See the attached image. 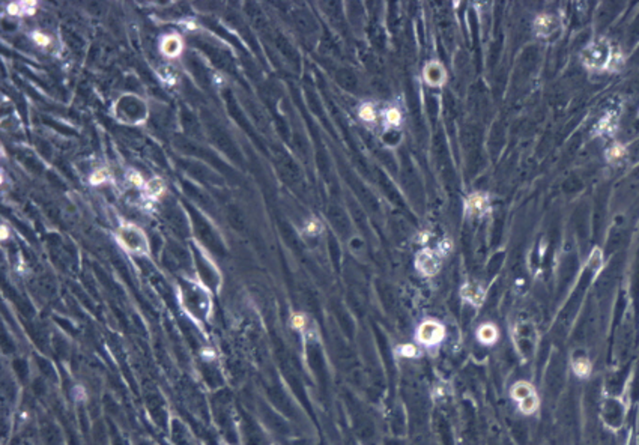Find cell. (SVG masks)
<instances>
[{
	"instance_id": "cell-7",
	"label": "cell",
	"mask_w": 639,
	"mask_h": 445,
	"mask_svg": "<svg viewBox=\"0 0 639 445\" xmlns=\"http://www.w3.org/2000/svg\"><path fill=\"white\" fill-rule=\"evenodd\" d=\"M424 78L432 86H439L446 80V71L439 64L432 62V64L427 65L426 69H424Z\"/></svg>"
},
{
	"instance_id": "cell-15",
	"label": "cell",
	"mask_w": 639,
	"mask_h": 445,
	"mask_svg": "<svg viewBox=\"0 0 639 445\" xmlns=\"http://www.w3.org/2000/svg\"><path fill=\"white\" fill-rule=\"evenodd\" d=\"M359 118H361L364 122H375V119H376V112H375L373 105H372V104H364V105L359 108Z\"/></svg>"
},
{
	"instance_id": "cell-3",
	"label": "cell",
	"mask_w": 639,
	"mask_h": 445,
	"mask_svg": "<svg viewBox=\"0 0 639 445\" xmlns=\"http://www.w3.org/2000/svg\"><path fill=\"white\" fill-rule=\"evenodd\" d=\"M415 266L416 269L426 277L435 275L441 268V256L432 252V250H423L416 256Z\"/></svg>"
},
{
	"instance_id": "cell-23",
	"label": "cell",
	"mask_w": 639,
	"mask_h": 445,
	"mask_svg": "<svg viewBox=\"0 0 639 445\" xmlns=\"http://www.w3.org/2000/svg\"><path fill=\"white\" fill-rule=\"evenodd\" d=\"M224 445H226V444H224Z\"/></svg>"
},
{
	"instance_id": "cell-20",
	"label": "cell",
	"mask_w": 639,
	"mask_h": 445,
	"mask_svg": "<svg viewBox=\"0 0 639 445\" xmlns=\"http://www.w3.org/2000/svg\"><path fill=\"white\" fill-rule=\"evenodd\" d=\"M107 172L105 170H98L95 172L92 176H91V182L92 184H102V182H105L107 181Z\"/></svg>"
},
{
	"instance_id": "cell-18",
	"label": "cell",
	"mask_w": 639,
	"mask_h": 445,
	"mask_svg": "<svg viewBox=\"0 0 639 445\" xmlns=\"http://www.w3.org/2000/svg\"><path fill=\"white\" fill-rule=\"evenodd\" d=\"M397 352L402 355V356H408V358H412V356H415L416 353V349L412 346V345H405V346H399L397 348Z\"/></svg>"
},
{
	"instance_id": "cell-6",
	"label": "cell",
	"mask_w": 639,
	"mask_h": 445,
	"mask_svg": "<svg viewBox=\"0 0 639 445\" xmlns=\"http://www.w3.org/2000/svg\"><path fill=\"white\" fill-rule=\"evenodd\" d=\"M557 26H558V21H557V18L553 17V15H549V14H542V15H539L537 18H536V21H534V29H536V32L539 36H549V35H552V33L555 32V29H557Z\"/></svg>"
},
{
	"instance_id": "cell-8",
	"label": "cell",
	"mask_w": 639,
	"mask_h": 445,
	"mask_svg": "<svg viewBox=\"0 0 639 445\" xmlns=\"http://www.w3.org/2000/svg\"><path fill=\"white\" fill-rule=\"evenodd\" d=\"M477 339L483 345H493L498 340V329L493 323H483L477 331Z\"/></svg>"
},
{
	"instance_id": "cell-22",
	"label": "cell",
	"mask_w": 639,
	"mask_h": 445,
	"mask_svg": "<svg viewBox=\"0 0 639 445\" xmlns=\"http://www.w3.org/2000/svg\"><path fill=\"white\" fill-rule=\"evenodd\" d=\"M2 232H3V239L8 236V230H6V227H2Z\"/></svg>"
},
{
	"instance_id": "cell-17",
	"label": "cell",
	"mask_w": 639,
	"mask_h": 445,
	"mask_svg": "<svg viewBox=\"0 0 639 445\" xmlns=\"http://www.w3.org/2000/svg\"><path fill=\"white\" fill-rule=\"evenodd\" d=\"M32 38H33V41H35L38 45H41V47H47V45L50 44V41H51L48 35H45V33H42V32H33Z\"/></svg>"
},
{
	"instance_id": "cell-12",
	"label": "cell",
	"mask_w": 639,
	"mask_h": 445,
	"mask_svg": "<svg viewBox=\"0 0 639 445\" xmlns=\"http://www.w3.org/2000/svg\"><path fill=\"white\" fill-rule=\"evenodd\" d=\"M162 51L169 56H175L181 51V41L176 35L167 36L162 42Z\"/></svg>"
},
{
	"instance_id": "cell-2",
	"label": "cell",
	"mask_w": 639,
	"mask_h": 445,
	"mask_svg": "<svg viewBox=\"0 0 639 445\" xmlns=\"http://www.w3.org/2000/svg\"><path fill=\"white\" fill-rule=\"evenodd\" d=\"M444 326L436 320H426L418 326L416 340L424 346H436L444 340Z\"/></svg>"
},
{
	"instance_id": "cell-21",
	"label": "cell",
	"mask_w": 639,
	"mask_h": 445,
	"mask_svg": "<svg viewBox=\"0 0 639 445\" xmlns=\"http://www.w3.org/2000/svg\"><path fill=\"white\" fill-rule=\"evenodd\" d=\"M292 326L296 329H302L305 326V318L302 315H293L292 316Z\"/></svg>"
},
{
	"instance_id": "cell-14",
	"label": "cell",
	"mask_w": 639,
	"mask_h": 445,
	"mask_svg": "<svg viewBox=\"0 0 639 445\" xmlns=\"http://www.w3.org/2000/svg\"><path fill=\"white\" fill-rule=\"evenodd\" d=\"M573 370H575V373L577 376L584 378V376H587L590 373L591 364H590V361L587 358H576L575 361H573Z\"/></svg>"
},
{
	"instance_id": "cell-19",
	"label": "cell",
	"mask_w": 639,
	"mask_h": 445,
	"mask_svg": "<svg viewBox=\"0 0 639 445\" xmlns=\"http://www.w3.org/2000/svg\"><path fill=\"white\" fill-rule=\"evenodd\" d=\"M320 230H322V226L318 220H310L305 224V232L310 233V235H316V233H319Z\"/></svg>"
},
{
	"instance_id": "cell-16",
	"label": "cell",
	"mask_w": 639,
	"mask_h": 445,
	"mask_svg": "<svg viewBox=\"0 0 639 445\" xmlns=\"http://www.w3.org/2000/svg\"><path fill=\"white\" fill-rule=\"evenodd\" d=\"M385 121H386L390 125L396 127V125H399V124H400V121H402V115H400V112H399L397 108H390V110L385 113Z\"/></svg>"
},
{
	"instance_id": "cell-9",
	"label": "cell",
	"mask_w": 639,
	"mask_h": 445,
	"mask_svg": "<svg viewBox=\"0 0 639 445\" xmlns=\"http://www.w3.org/2000/svg\"><path fill=\"white\" fill-rule=\"evenodd\" d=\"M615 129H617V115H614L610 112L606 113L597 122V127H596L597 134H600V135H610Z\"/></svg>"
},
{
	"instance_id": "cell-11",
	"label": "cell",
	"mask_w": 639,
	"mask_h": 445,
	"mask_svg": "<svg viewBox=\"0 0 639 445\" xmlns=\"http://www.w3.org/2000/svg\"><path fill=\"white\" fill-rule=\"evenodd\" d=\"M627 154V149L623 143H614L610 145L605 152V157L609 162H618L620 159H623Z\"/></svg>"
},
{
	"instance_id": "cell-4",
	"label": "cell",
	"mask_w": 639,
	"mask_h": 445,
	"mask_svg": "<svg viewBox=\"0 0 639 445\" xmlns=\"http://www.w3.org/2000/svg\"><path fill=\"white\" fill-rule=\"evenodd\" d=\"M489 209V199L486 194L474 192L466 200V211L473 215H483Z\"/></svg>"
},
{
	"instance_id": "cell-10",
	"label": "cell",
	"mask_w": 639,
	"mask_h": 445,
	"mask_svg": "<svg viewBox=\"0 0 639 445\" xmlns=\"http://www.w3.org/2000/svg\"><path fill=\"white\" fill-rule=\"evenodd\" d=\"M533 394H534V388L528 382H516L513 385V388H511V397L516 402H522V400H525L526 397H530Z\"/></svg>"
},
{
	"instance_id": "cell-1",
	"label": "cell",
	"mask_w": 639,
	"mask_h": 445,
	"mask_svg": "<svg viewBox=\"0 0 639 445\" xmlns=\"http://www.w3.org/2000/svg\"><path fill=\"white\" fill-rule=\"evenodd\" d=\"M580 58H582V64L587 68L602 71L612 62V48L606 39L599 38L597 41H593L590 45L584 48Z\"/></svg>"
},
{
	"instance_id": "cell-5",
	"label": "cell",
	"mask_w": 639,
	"mask_h": 445,
	"mask_svg": "<svg viewBox=\"0 0 639 445\" xmlns=\"http://www.w3.org/2000/svg\"><path fill=\"white\" fill-rule=\"evenodd\" d=\"M460 293H462V298L473 305H481L483 301H484V296H486L484 289L480 285H476V283H466L465 286L462 287Z\"/></svg>"
},
{
	"instance_id": "cell-13",
	"label": "cell",
	"mask_w": 639,
	"mask_h": 445,
	"mask_svg": "<svg viewBox=\"0 0 639 445\" xmlns=\"http://www.w3.org/2000/svg\"><path fill=\"white\" fill-rule=\"evenodd\" d=\"M539 408V399H537V396H536V393L533 394V396H530V397H526L525 400H522V402H519V409H520V412L523 413H533L536 412V409Z\"/></svg>"
}]
</instances>
